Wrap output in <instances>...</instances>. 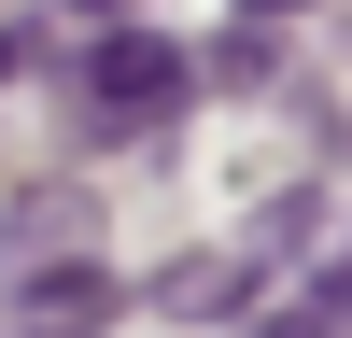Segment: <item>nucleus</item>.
Masks as SVG:
<instances>
[{"mask_svg":"<svg viewBox=\"0 0 352 338\" xmlns=\"http://www.w3.org/2000/svg\"><path fill=\"white\" fill-rule=\"evenodd\" d=\"M197 99V56L155 43V28H113V43H85V127L99 141H141V127H184Z\"/></svg>","mask_w":352,"mask_h":338,"instance_id":"obj_1","label":"nucleus"},{"mask_svg":"<svg viewBox=\"0 0 352 338\" xmlns=\"http://www.w3.org/2000/svg\"><path fill=\"white\" fill-rule=\"evenodd\" d=\"M113 310H127L113 268H28L14 282V338H85V324H113Z\"/></svg>","mask_w":352,"mask_h":338,"instance_id":"obj_2","label":"nucleus"},{"mask_svg":"<svg viewBox=\"0 0 352 338\" xmlns=\"http://www.w3.org/2000/svg\"><path fill=\"white\" fill-rule=\"evenodd\" d=\"M14 71H28V28H0V84H14Z\"/></svg>","mask_w":352,"mask_h":338,"instance_id":"obj_3","label":"nucleus"},{"mask_svg":"<svg viewBox=\"0 0 352 338\" xmlns=\"http://www.w3.org/2000/svg\"><path fill=\"white\" fill-rule=\"evenodd\" d=\"M240 14H296V0H240Z\"/></svg>","mask_w":352,"mask_h":338,"instance_id":"obj_4","label":"nucleus"},{"mask_svg":"<svg viewBox=\"0 0 352 338\" xmlns=\"http://www.w3.org/2000/svg\"><path fill=\"white\" fill-rule=\"evenodd\" d=\"M85 14H113V0H85Z\"/></svg>","mask_w":352,"mask_h":338,"instance_id":"obj_5","label":"nucleus"}]
</instances>
